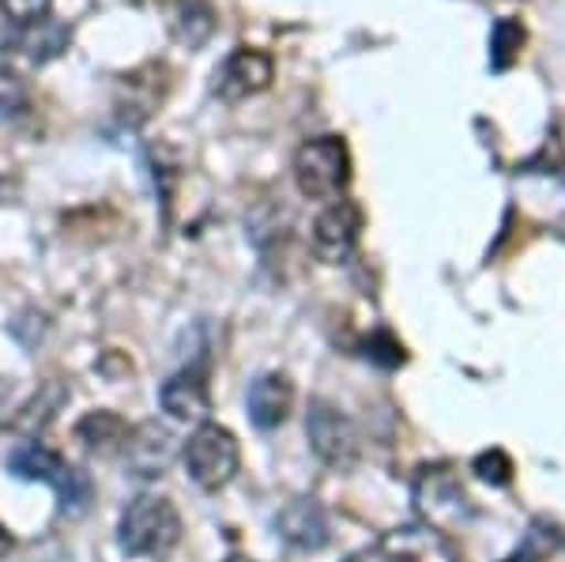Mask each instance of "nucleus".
Listing matches in <instances>:
<instances>
[{"instance_id": "39448f33", "label": "nucleus", "mask_w": 565, "mask_h": 562, "mask_svg": "<svg viewBox=\"0 0 565 562\" xmlns=\"http://www.w3.org/2000/svg\"><path fill=\"white\" fill-rule=\"evenodd\" d=\"M415 506L426 518V524L437 532L457 529V524L471 521V498L460 487L457 473L445 465L423 468V476L415 479Z\"/></svg>"}, {"instance_id": "7ed1b4c3", "label": "nucleus", "mask_w": 565, "mask_h": 562, "mask_svg": "<svg viewBox=\"0 0 565 562\" xmlns=\"http://www.w3.org/2000/svg\"><path fill=\"white\" fill-rule=\"evenodd\" d=\"M298 193L309 201H335L351 181V151L340 136H317L306 140L295 156Z\"/></svg>"}, {"instance_id": "f257e3e1", "label": "nucleus", "mask_w": 565, "mask_h": 562, "mask_svg": "<svg viewBox=\"0 0 565 562\" xmlns=\"http://www.w3.org/2000/svg\"><path fill=\"white\" fill-rule=\"evenodd\" d=\"M117 543L132 559H167L181 543V513L170 498L140 495L117 524Z\"/></svg>"}, {"instance_id": "f3484780", "label": "nucleus", "mask_w": 565, "mask_h": 562, "mask_svg": "<svg viewBox=\"0 0 565 562\" xmlns=\"http://www.w3.org/2000/svg\"><path fill=\"white\" fill-rule=\"evenodd\" d=\"M65 42H68V31L61 23H53V20H42L39 26H26V31L20 34V50L31 61L57 57V53L65 50Z\"/></svg>"}, {"instance_id": "412c9836", "label": "nucleus", "mask_w": 565, "mask_h": 562, "mask_svg": "<svg viewBox=\"0 0 565 562\" xmlns=\"http://www.w3.org/2000/svg\"><path fill=\"white\" fill-rule=\"evenodd\" d=\"M505 562H543V555L532 548V543H527V548H521V551H516V555H509Z\"/></svg>"}, {"instance_id": "f03ea898", "label": "nucleus", "mask_w": 565, "mask_h": 562, "mask_svg": "<svg viewBox=\"0 0 565 562\" xmlns=\"http://www.w3.org/2000/svg\"><path fill=\"white\" fill-rule=\"evenodd\" d=\"M8 468H12L20 479H42V484H50L53 491H57V506L65 518H84L90 510V498H95V484H90L87 473H79L76 465H68L61 453L39 446V442H26L12 453V460H8Z\"/></svg>"}, {"instance_id": "ddd939ff", "label": "nucleus", "mask_w": 565, "mask_h": 562, "mask_svg": "<svg viewBox=\"0 0 565 562\" xmlns=\"http://www.w3.org/2000/svg\"><path fill=\"white\" fill-rule=\"evenodd\" d=\"M276 529L282 540H290L295 548L302 551H321L328 543V518L324 510L317 502H309V498H298V502H290L287 510L276 518Z\"/></svg>"}, {"instance_id": "4468645a", "label": "nucleus", "mask_w": 565, "mask_h": 562, "mask_svg": "<svg viewBox=\"0 0 565 562\" xmlns=\"http://www.w3.org/2000/svg\"><path fill=\"white\" fill-rule=\"evenodd\" d=\"M129 423L117 412H87L84 420L76 423V442H84L87 453H98V457H117L129 442Z\"/></svg>"}, {"instance_id": "dca6fc26", "label": "nucleus", "mask_w": 565, "mask_h": 562, "mask_svg": "<svg viewBox=\"0 0 565 562\" xmlns=\"http://www.w3.org/2000/svg\"><path fill=\"white\" fill-rule=\"evenodd\" d=\"M527 42V31L521 20H498L494 31H490V68L494 72H505L521 61V50Z\"/></svg>"}, {"instance_id": "6ab92c4d", "label": "nucleus", "mask_w": 565, "mask_h": 562, "mask_svg": "<svg viewBox=\"0 0 565 562\" xmlns=\"http://www.w3.org/2000/svg\"><path fill=\"white\" fill-rule=\"evenodd\" d=\"M476 476L479 479H487V484H494V487H505L509 479H513V460H509V453L505 449H487V453H479L476 457Z\"/></svg>"}, {"instance_id": "0eeeda50", "label": "nucleus", "mask_w": 565, "mask_h": 562, "mask_svg": "<svg viewBox=\"0 0 565 562\" xmlns=\"http://www.w3.org/2000/svg\"><path fill=\"white\" fill-rule=\"evenodd\" d=\"M370 551L377 562H460L457 543L430 524H407V529L385 532Z\"/></svg>"}, {"instance_id": "423d86ee", "label": "nucleus", "mask_w": 565, "mask_h": 562, "mask_svg": "<svg viewBox=\"0 0 565 562\" xmlns=\"http://www.w3.org/2000/svg\"><path fill=\"white\" fill-rule=\"evenodd\" d=\"M306 434L309 446H313L317 457L332 468H351L354 457H359V431L348 415H340L332 404L313 401L306 415Z\"/></svg>"}, {"instance_id": "aec40b11", "label": "nucleus", "mask_w": 565, "mask_h": 562, "mask_svg": "<svg viewBox=\"0 0 565 562\" xmlns=\"http://www.w3.org/2000/svg\"><path fill=\"white\" fill-rule=\"evenodd\" d=\"M366 356L373 359V362H381V367H399V362H404L407 356H404V348H399V340L392 337V332H385L381 329L377 337H370L366 340Z\"/></svg>"}, {"instance_id": "9b49d317", "label": "nucleus", "mask_w": 565, "mask_h": 562, "mask_svg": "<svg viewBox=\"0 0 565 562\" xmlns=\"http://www.w3.org/2000/svg\"><path fill=\"white\" fill-rule=\"evenodd\" d=\"M125 465L136 479H159L174 460V434L159 423H140V427L129 431V442L121 449Z\"/></svg>"}, {"instance_id": "20e7f679", "label": "nucleus", "mask_w": 565, "mask_h": 562, "mask_svg": "<svg viewBox=\"0 0 565 562\" xmlns=\"http://www.w3.org/2000/svg\"><path fill=\"white\" fill-rule=\"evenodd\" d=\"M181 457H185V468L196 487L218 491V487H226L234 479V473H238L242 446H238V438L226 427H218V423H200V427L189 434Z\"/></svg>"}, {"instance_id": "f8f14e48", "label": "nucleus", "mask_w": 565, "mask_h": 562, "mask_svg": "<svg viewBox=\"0 0 565 562\" xmlns=\"http://www.w3.org/2000/svg\"><path fill=\"white\" fill-rule=\"evenodd\" d=\"M245 407H249L253 427L276 431L279 423H287L290 407H295V385H290L287 374H260L257 382L249 385Z\"/></svg>"}, {"instance_id": "4be33fe9", "label": "nucleus", "mask_w": 565, "mask_h": 562, "mask_svg": "<svg viewBox=\"0 0 565 562\" xmlns=\"http://www.w3.org/2000/svg\"><path fill=\"white\" fill-rule=\"evenodd\" d=\"M8 551H12V537H8V529L0 524V559H4Z\"/></svg>"}, {"instance_id": "a211bd4d", "label": "nucleus", "mask_w": 565, "mask_h": 562, "mask_svg": "<svg viewBox=\"0 0 565 562\" xmlns=\"http://www.w3.org/2000/svg\"><path fill=\"white\" fill-rule=\"evenodd\" d=\"M26 103H31V91L15 72H0V121H8V117H20L26 110Z\"/></svg>"}, {"instance_id": "5701e85b", "label": "nucleus", "mask_w": 565, "mask_h": 562, "mask_svg": "<svg viewBox=\"0 0 565 562\" xmlns=\"http://www.w3.org/2000/svg\"><path fill=\"white\" fill-rule=\"evenodd\" d=\"M348 562H377V559H373V551L366 548V551H354V555H351Z\"/></svg>"}, {"instance_id": "9d476101", "label": "nucleus", "mask_w": 565, "mask_h": 562, "mask_svg": "<svg viewBox=\"0 0 565 562\" xmlns=\"http://www.w3.org/2000/svg\"><path fill=\"white\" fill-rule=\"evenodd\" d=\"M159 404L174 415L178 423H207L212 415V389H207V370L204 367H185L178 370L170 382L159 389Z\"/></svg>"}, {"instance_id": "2eb2a0df", "label": "nucleus", "mask_w": 565, "mask_h": 562, "mask_svg": "<svg viewBox=\"0 0 565 562\" xmlns=\"http://www.w3.org/2000/svg\"><path fill=\"white\" fill-rule=\"evenodd\" d=\"M65 401H68V389L61 382L39 385V393H34L31 401L20 407V415L12 420V431L26 434V438H39V434L50 427L53 420H57V412L65 407Z\"/></svg>"}, {"instance_id": "6e6552de", "label": "nucleus", "mask_w": 565, "mask_h": 562, "mask_svg": "<svg viewBox=\"0 0 565 562\" xmlns=\"http://www.w3.org/2000/svg\"><path fill=\"white\" fill-rule=\"evenodd\" d=\"M362 223H366V212H362L359 201H332L328 204L313 223L317 257L328 261V265H343V261L351 257V250L359 246Z\"/></svg>"}, {"instance_id": "1a4fd4ad", "label": "nucleus", "mask_w": 565, "mask_h": 562, "mask_svg": "<svg viewBox=\"0 0 565 562\" xmlns=\"http://www.w3.org/2000/svg\"><path fill=\"white\" fill-rule=\"evenodd\" d=\"M271 76H276V61L264 50H234L223 61V68L215 72V95L226 103H238V98H249L268 87Z\"/></svg>"}]
</instances>
